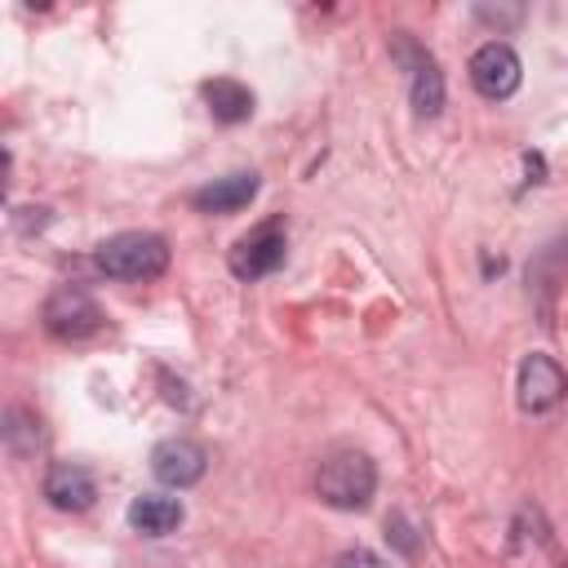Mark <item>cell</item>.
<instances>
[{
  "label": "cell",
  "mask_w": 568,
  "mask_h": 568,
  "mask_svg": "<svg viewBox=\"0 0 568 568\" xmlns=\"http://www.w3.org/2000/svg\"><path fill=\"white\" fill-rule=\"evenodd\" d=\"M93 266L106 280H155L169 266V244L155 231H120L93 248Z\"/></svg>",
  "instance_id": "obj_1"
},
{
  "label": "cell",
  "mask_w": 568,
  "mask_h": 568,
  "mask_svg": "<svg viewBox=\"0 0 568 568\" xmlns=\"http://www.w3.org/2000/svg\"><path fill=\"white\" fill-rule=\"evenodd\" d=\"M373 488H377V470L364 453L346 448V453H333L320 462L315 470V493L320 501H328L333 510H364L373 501Z\"/></svg>",
  "instance_id": "obj_2"
},
{
  "label": "cell",
  "mask_w": 568,
  "mask_h": 568,
  "mask_svg": "<svg viewBox=\"0 0 568 568\" xmlns=\"http://www.w3.org/2000/svg\"><path fill=\"white\" fill-rule=\"evenodd\" d=\"M280 262H284V222L280 217H271V222L253 226L248 235H240L235 248H231V257H226V266H231L235 280H262Z\"/></svg>",
  "instance_id": "obj_3"
},
{
  "label": "cell",
  "mask_w": 568,
  "mask_h": 568,
  "mask_svg": "<svg viewBox=\"0 0 568 568\" xmlns=\"http://www.w3.org/2000/svg\"><path fill=\"white\" fill-rule=\"evenodd\" d=\"M44 328L53 337H62V342H80V337H89V333L102 328V311H98V302L84 288L67 284V288H58L44 302Z\"/></svg>",
  "instance_id": "obj_4"
},
{
  "label": "cell",
  "mask_w": 568,
  "mask_h": 568,
  "mask_svg": "<svg viewBox=\"0 0 568 568\" xmlns=\"http://www.w3.org/2000/svg\"><path fill=\"white\" fill-rule=\"evenodd\" d=\"M519 80H524V71H519V58H515V49L510 44H501V40H488V44H479L475 53H470V84L484 93V98H510L515 89H519Z\"/></svg>",
  "instance_id": "obj_5"
},
{
  "label": "cell",
  "mask_w": 568,
  "mask_h": 568,
  "mask_svg": "<svg viewBox=\"0 0 568 568\" xmlns=\"http://www.w3.org/2000/svg\"><path fill=\"white\" fill-rule=\"evenodd\" d=\"M204 466H209V453L204 444L186 439V435H173V439H160L151 448V475L169 488H191L204 479Z\"/></svg>",
  "instance_id": "obj_6"
},
{
  "label": "cell",
  "mask_w": 568,
  "mask_h": 568,
  "mask_svg": "<svg viewBox=\"0 0 568 568\" xmlns=\"http://www.w3.org/2000/svg\"><path fill=\"white\" fill-rule=\"evenodd\" d=\"M564 390H568L564 368H559L550 355L532 351V355L519 364V408H524V413H550V408L564 399Z\"/></svg>",
  "instance_id": "obj_7"
},
{
  "label": "cell",
  "mask_w": 568,
  "mask_h": 568,
  "mask_svg": "<svg viewBox=\"0 0 568 568\" xmlns=\"http://www.w3.org/2000/svg\"><path fill=\"white\" fill-rule=\"evenodd\" d=\"M44 497H49L58 510H89L93 497H98V484H93V475H89L84 466L58 462V466H49V475H44Z\"/></svg>",
  "instance_id": "obj_8"
},
{
  "label": "cell",
  "mask_w": 568,
  "mask_h": 568,
  "mask_svg": "<svg viewBox=\"0 0 568 568\" xmlns=\"http://www.w3.org/2000/svg\"><path fill=\"white\" fill-rule=\"evenodd\" d=\"M395 53L413 62V111L426 115V120L439 115V111H444V75H439V67H435V58L422 53L417 44H408V40H399Z\"/></svg>",
  "instance_id": "obj_9"
},
{
  "label": "cell",
  "mask_w": 568,
  "mask_h": 568,
  "mask_svg": "<svg viewBox=\"0 0 568 568\" xmlns=\"http://www.w3.org/2000/svg\"><path fill=\"white\" fill-rule=\"evenodd\" d=\"M253 195H257V173H226V178L200 186V191L191 195V204H195L200 213H235V209H244Z\"/></svg>",
  "instance_id": "obj_10"
},
{
  "label": "cell",
  "mask_w": 568,
  "mask_h": 568,
  "mask_svg": "<svg viewBox=\"0 0 568 568\" xmlns=\"http://www.w3.org/2000/svg\"><path fill=\"white\" fill-rule=\"evenodd\" d=\"M129 524L146 537H164L182 524V501L178 497H160V493H142L129 501Z\"/></svg>",
  "instance_id": "obj_11"
},
{
  "label": "cell",
  "mask_w": 568,
  "mask_h": 568,
  "mask_svg": "<svg viewBox=\"0 0 568 568\" xmlns=\"http://www.w3.org/2000/svg\"><path fill=\"white\" fill-rule=\"evenodd\" d=\"M204 102H209L213 120H222V124H240V120L253 115V93L240 80H226V75L204 84Z\"/></svg>",
  "instance_id": "obj_12"
},
{
  "label": "cell",
  "mask_w": 568,
  "mask_h": 568,
  "mask_svg": "<svg viewBox=\"0 0 568 568\" xmlns=\"http://www.w3.org/2000/svg\"><path fill=\"white\" fill-rule=\"evenodd\" d=\"M333 568H390L382 555H373V550H364V546H355V550H346V555H337V564Z\"/></svg>",
  "instance_id": "obj_13"
}]
</instances>
